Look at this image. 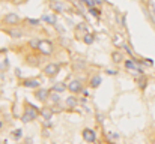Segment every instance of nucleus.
<instances>
[{"label": "nucleus", "mask_w": 155, "mask_h": 144, "mask_svg": "<svg viewBox=\"0 0 155 144\" xmlns=\"http://www.w3.org/2000/svg\"><path fill=\"white\" fill-rule=\"evenodd\" d=\"M38 110L35 108V107H32V105H27L26 107V110H24V114H23V117H21V122L23 123H29V122H32V120H35L36 117H38Z\"/></svg>", "instance_id": "obj_1"}, {"label": "nucleus", "mask_w": 155, "mask_h": 144, "mask_svg": "<svg viewBox=\"0 0 155 144\" xmlns=\"http://www.w3.org/2000/svg\"><path fill=\"white\" fill-rule=\"evenodd\" d=\"M125 68H127L131 74L143 75V69L140 68V65L137 63V60H127V62H125Z\"/></svg>", "instance_id": "obj_2"}, {"label": "nucleus", "mask_w": 155, "mask_h": 144, "mask_svg": "<svg viewBox=\"0 0 155 144\" xmlns=\"http://www.w3.org/2000/svg\"><path fill=\"white\" fill-rule=\"evenodd\" d=\"M38 50H39L42 54H51L53 50H54V45H53V42H50V41L42 39V41L38 42Z\"/></svg>", "instance_id": "obj_3"}, {"label": "nucleus", "mask_w": 155, "mask_h": 144, "mask_svg": "<svg viewBox=\"0 0 155 144\" xmlns=\"http://www.w3.org/2000/svg\"><path fill=\"white\" fill-rule=\"evenodd\" d=\"M59 71H60V66L59 65H56V63H50V65H47L45 68H44V74L47 75V77H56L57 74H59Z\"/></svg>", "instance_id": "obj_4"}, {"label": "nucleus", "mask_w": 155, "mask_h": 144, "mask_svg": "<svg viewBox=\"0 0 155 144\" xmlns=\"http://www.w3.org/2000/svg\"><path fill=\"white\" fill-rule=\"evenodd\" d=\"M3 21H5V24H8V26H15V24H18L20 17H18L17 14L11 12V14H6V15H5Z\"/></svg>", "instance_id": "obj_5"}, {"label": "nucleus", "mask_w": 155, "mask_h": 144, "mask_svg": "<svg viewBox=\"0 0 155 144\" xmlns=\"http://www.w3.org/2000/svg\"><path fill=\"white\" fill-rule=\"evenodd\" d=\"M81 81H78V80H72L69 84H68V90L71 92V93H78L80 90H81Z\"/></svg>", "instance_id": "obj_6"}, {"label": "nucleus", "mask_w": 155, "mask_h": 144, "mask_svg": "<svg viewBox=\"0 0 155 144\" xmlns=\"http://www.w3.org/2000/svg\"><path fill=\"white\" fill-rule=\"evenodd\" d=\"M35 96H36V99H38V101L44 102V101H47V99H48V96H50V90H47V89H38V90H36V93H35Z\"/></svg>", "instance_id": "obj_7"}, {"label": "nucleus", "mask_w": 155, "mask_h": 144, "mask_svg": "<svg viewBox=\"0 0 155 144\" xmlns=\"http://www.w3.org/2000/svg\"><path fill=\"white\" fill-rule=\"evenodd\" d=\"M50 8H51L56 14H60V12L65 11L63 3H62V2H57V0H50Z\"/></svg>", "instance_id": "obj_8"}, {"label": "nucleus", "mask_w": 155, "mask_h": 144, "mask_svg": "<svg viewBox=\"0 0 155 144\" xmlns=\"http://www.w3.org/2000/svg\"><path fill=\"white\" fill-rule=\"evenodd\" d=\"M83 138L87 141V143H94L97 140V134L92 131V129H84L83 131Z\"/></svg>", "instance_id": "obj_9"}, {"label": "nucleus", "mask_w": 155, "mask_h": 144, "mask_svg": "<svg viewBox=\"0 0 155 144\" xmlns=\"http://www.w3.org/2000/svg\"><path fill=\"white\" fill-rule=\"evenodd\" d=\"M39 80H24L23 81V86L27 87V89H38L39 87Z\"/></svg>", "instance_id": "obj_10"}, {"label": "nucleus", "mask_w": 155, "mask_h": 144, "mask_svg": "<svg viewBox=\"0 0 155 144\" xmlns=\"http://www.w3.org/2000/svg\"><path fill=\"white\" fill-rule=\"evenodd\" d=\"M68 89V86L65 84V83H56L54 86H53V92H56V93H62V92H65Z\"/></svg>", "instance_id": "obj_11"}, {"label": "nucleus", "mask_w": 155, "mask_h": 144, "mask_svg": "<svg viewBox=\"0 0 155 144\" xmlns=\"http://www.w3.org/2000/svg\"><path fill=\"white\" fill-rule=\"evenodd\" d=\"M111 59H113L114 63H120V62L124 60V56H122V53H119V51H113V53H111Z\"/></svg>", "instance_id": "obj_12"}, {"label": "nucleus", "mask_w": 155, "mask_h": 144, "mask_svg": "<svg viewBox=\"0 0 155 144\" xmlns=\"http://www.w3.org/2000/svg\"><path fill=\"white\" fill-rule=\"evenodd\" d=\"M41 116L44 117V120H50L53 116V111L50 108H42V110H41Z\"/></svg>", "instance_id": "obj_13"}, {"label": "nucleus", "mask_w": 155, "mask_h": 144, "mask_svg": "<svg viewBox=\"0 0 155 144\" xmlns=\"http://www.w3.org/2000/svg\"><path fill=\"white\" fill-rule=\"evenodd\" d=\"M42 20H44V21H47V23H50V24H53V26L57 23L56 15H44V17H42Z\"/></svg>", "instance_id": "obj_14"}, {"label": "nucleus", "mask_w": 155, "mask_h": 144, "mask_svg": "<svg viewBox=\"0 0 155 144\" xmlns=\"http://www.w3.org/2000/svg\"><path fill=\"white\" fill-rule=\"evenodd\" d=\"M100 84H101V77H98V75H97V77H94V78L91 80V87L97 89Z\"/></svg>", "instance_id": "obj_15"}, {"label": "nucleus", "mask_w": 155, "mask_h": 144, "mask_svg": "<svg viewBox=\"0 0 155 144\" xmlns=\"http://www.w3.org/2000/svg\"><path fill=\"white\" fill-rule=\"evenodd\" d=\"M9 35L12 38H20V36H23V32L18 30V29H14V30H9Z\"/></svg>", "instance_id": "obj_16"}, {"label": "nucleus", "mask_w": 155, "mask_h": 144, "mask_svg": "<svg viewBox=\"0 0 155 144\" xmlns=\"http://www.w3.org/2000/svg\"><path fill=\"white\" fill-rule=\"evenodd\" d=\"M66 105H68V107H71V108H74V107L77 105V101H75V98H74V96H69V98L66 99Z\"/></svg>", "instance_id": "obj_17"}, {"label": "nucleus", "mask_w": 155, "mask_h": 144, "mask_svg": "<svg viewBox=\"0 0 155 144\" xmlns=\"http://www.w3.org/2000/svg\"><path fill=\"white\" fill-rule=\"evenodd\" d=\"M146 84H148V78L142 75V78H139V87H140V89H145Z\"/></svg>", "instance_id": "obj_18"}, {"label": "nucleus", "mask_w": 155, "mask_h": 144, "mask_svg": "<svg viewBox=\"0 0 155 144\" xmlns=\"http://www.w3.org/2000/svg\"><path fill=\"white\" fill-rule=\"evenodd\" d=\"M91 14H92L94 17H97V18H98V17H101V11H100V9H97L95 6H92V8H91Z\"/></svg>", "instance_id": "obj_19"}, {"label": "nucleus", "mask_w": 155, "mask_h": 144, "mask_svg": "<svg viewBox=\"0 0 155 144\" xmlns=\"http://www.w3.org/2000/svg\"><path fill=\"white\" fill-rule=\"evenodd\" d=\"M23 137V134H21V129H15L14 132H12V138H15V140H20Z\"/></svg>", "instance_id": "obj_20"}, {"label": "nucleus", "mask_w": 155, "mask_h": 144, "mask_svg": "<svg viewBox=\"0 0 155 144\" xmlns=\"http://www.w3.org/2000/svg\"><path fill=\"white\" fill-rule=\"evenodd\" d=\"M84 42H86V44H92V42H94V35L86 33V35H84Z\"/></svg>", "instance_id": "obj_21"}, {"label": "nucleus", "mask_w": 155, "mask_h": 144, "mask_svg": "<svg viewBox=\"0 0 155 144\" xmlns=\"http://www.w3.org/2000/svg\"><path fill=\"white\" fill-rule=\"evenodd\" d=\"M50 99H51L54 104H56V102H59V99H60V98H59V93H56V92L50 93Z\"/></svg>", "instance_id": "obj_22"}, {"label": "nucleus", "mask_w": 155, "mask_h": 144, "mask_svg": "<svg viewBox=\"0 0 155 144\" xmlns=\"http://www.w3.org/2000/svg\"><path fill=\"white\" fill-rule=\"evenodd\" d=\"M27 23H30L32 26H38V24H39V20H35V18H27Z\"/></svg>", "instance_id": "obj_23"}, {"label": "nucleus", "mask_w": 155, "mask_h": 144, "mask_svg": "<svg viewBox=\"0 0 155 144\" xmlns=\"http://www.w3.org/2000/svg\"><path fill=\"white\" fill-rule=\"evenodd\" d=\"M80 2H81V3H84V5H87L89 8H92V6L95 5V3H94V0H80Z\"/></svg>", "instance_id": "obj_24"}, {"label": "nucleus", "mask_w": 155, "mask_h": 144, "mask_svg": "<svg viewBox=\"0 0 155 144\" xmlns=\"http://www.w3.org/2000/svg\"><path fill=\"white\" fill-rule=\"evenodd\" d=\"M151 12H152V17L155 20V0H151Z\"/></svg>", "instance_id": "obj_25"}, {"label": "nucleus", "mask_w": 155, "mask_h": 144, "mask_svg": "<svg viewBox=\"0 0 155 144\" xmlns=\"http://www.w3.org/2000/svg\"><path fill=\"white\" fill-rule=\"evenodd\" d=\"M107 74H111V75H114V74H116V71H111V69H108V71H107Z\"/></svg>", "instance_id": "obj_26"}, {"label": "nucleus", "mask_w": 155, "mask_h": 144, "mask_svg": "<svg viewBox=\"0 0 155 144\" xmlns=\"http://www.w3.org/2000/svg\"><path fill=\"white\" fill-rule=\"evenodd\" d=\"M94 3H95V5H101V3H103V0H94Z\"/></svg>", "instance_id": "obj_27"}, {"label": "nucleus", "mask_w": 155, "mask_h": 144, "mask_svg": "<svg viewBox=\"0 0 155 144\" xmlns=\"http://www.w3.org/2000/svg\"><path fill=\"white\" fill-rule=\"evenodd\" d=\"M2 128H3V122L0 120V129H2Z\"/></svg>", "instance_id": "obj_28"}]
</instances>
